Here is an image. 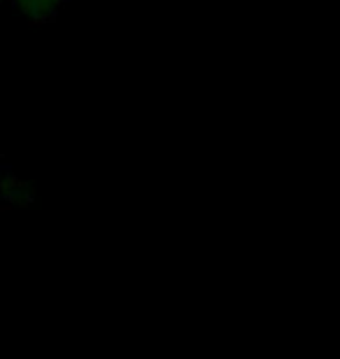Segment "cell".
<instances>
[{
	"mask_svg": "<svg viewBox=\"0 0 340 359\" xmlns=\"http://www.w3.org/2000/svg\"><path fill=\"white\" fill-rule=\"evenodd\" d=\"M66 0H12V7L28 21H49L59 14Z\"/></svg>",
	"mask_w": 340,
	"mask_h": 359,
	"instance_id": "obj_1",
	"label": "cell"
},
{
	"mask_svg": "<svg viewBox=\"0 0 340 359\" xmlns=\"http://www.w3.org/2000/svg\"><path fill=\"white\" fill-rule=\"evenodd\" d=\"M0 5H3V0H0Z\"/></svg>",
	"mask_w": 340,
	"mask_h": 359,
	"instance_id": "obj_3",
	"label": "cell"
},
{
	"mask_svg": "<svg viewBox=\"0 0 340 359\" xmlns=\"http://www.w3.org/2000/svg\"><path fill=\"white\" fill-rule=\"evenodd\" d=\"M0 194L10 205H28L33 201V187L17 175H5L0 180Z\"/></svg>",
	"mask_w": 340,
	"mask_h": 359,
	"instance_id": "obj_2",
	"label": "cell"
}]
</instances>
